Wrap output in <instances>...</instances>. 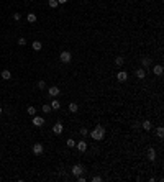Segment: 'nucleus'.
Wrapping results in <instances>:
<instances>
[{"label": "nucleus", "mask_w": 164, "mask_h": 182, "mask_svg": "<svg viewBox=\"0 0 164 182\" xmlns=\"http://www.w3.org/2000/svg\"><path fill=\"white\" fill-rule=\"evenodd\" d=\"M26 20H28V23H35V22H36V15H35V13H28Z\"/></svg>", "instance_id": "obj_19"}, {"label": "nucleus", "mask_w": 164, "mask_h": 182, "mask_svg": "<svg viewBox=\"0 0 164 182\" xmlns=\"http://www.w3.org/2000/svg\"><path fill=\"white\" fill-rule=\"evenodd\" d=\"M2 112H3V110H2V107H0V115H2Z\"/></svg>", "instance_id": "obj_32"}, {"label": "nucleus", "mask_w": 164, "mask_h": 182, "mask_svg": "<svg viewBox=\"0 0 164 182\" xmlns=\"http://www.w3.org/2000/svg\"><path fill=\"white\" fill-rule=\"evenodd\" d=\"M58 5H59V3H58V0H49V7H51V8H56Z\"/></svg>", "instance_id": "obj_25"}, {"label": "nucleus", "mask_w": 164, "mask_h": 182, "mask_svg": "<svg viewBox=\"0 0 164 182\" xmlns=\"http://www.w3.org/2000/svg\"><path fill=\"white\" fill-rule=\"evenodd\" d=\"M67 0H58V3H66Z\"/></svg>", "instance_id": "obj_31"}, {"label": "nucleus", "mask_w": 164, "mask_h": 182, "mask_svg": "<svg viewBox=\"0 0 164 182\" xmlns=\"http://www.w3.org/2000/svg\"><path fill=\"white\" fill-rule=\"evenodd\" d=\"M84 166H80V164H76V166H72V169H71V172H72V176H76V177H77V176H80L82 172H84Z\"/></svg>", "instance_id": "obj_2"}, {"label": "nucleus", "mask_w": 164, "mask_h": 182, "mask_svg": "<svg viewBox=\"0 0 164 182\" xmlns=\"http://www.w3.org/2000/svg\"><path fill=\"white\" fill-rule=\"evenodd\" d=\"M63 130H64V128H63V123L58 122V123L53 126V133H54V134H61V133H63Z\"/></svg>", "instance_id": "obj_7"}, {"label": "nucleus", "mask_w": 164, "mask_h": 182, "mask_svg": "<svg viewBox=\"0 0 164 182\" xmlns=\"http://www.w3.org/2000/svg\"><path fill=\"white\" fill-rule=\"evenodd\" d=\"M77 110H79V105H76L74 102H72V103H69V112H71V113H76Z\"/></svg>", "instance_id": "obj_18"}, {"label": "nucleus", "mask_w": 164, "mask_h": 182, "mask_svg": "<svg viewBox=\"0 0 164 182\" xmlns=\"http://www.w3.org/2000/svg\"><path fill=\"white\" fill-rule=\"evenodd\" d=\"M71 58H72V56H71L69 51H63V53L59 54V59L63 62H71Z\"/></svg>", "instance_id": "obj_3"}, {"label": "nucleus", "mask_w": 164, "mask_h": 182, "mask_svg": "<svg viewBox=\"0 0 164 182\" xmlns=\"http://www.w3.org/2000/svg\"><path fill=\"white\" fill-rule=\"evenodd\" d=\"M41 108H43V112H44V113H49V112H51V105H43Z\"/></svg>", "instance_id": "obj_27"}, {"label": "nucleus", "mask_w": 164, "mask_h": 182, "mask_svg": "<svg viewBox=\"0 0 164 182\" xmlns=\"http://www.w3.org/2000/svg\"><path fill=\"white\" fill-rule=\"evenodd\" d=\"M66 144H67V148H76V141H74L72 138H69V139H67V143H66Z\"/></svg>", "instance_id": "obj_22"}, {"label": "nucleus", "mask_w": 164, "mask_h": 182, "mask_svg": "<svg viewBox=\"0 0 164 182\" xmlns=\"http://www.w3.org/2000/svg\"><path fill=\"white\" fill-rule=\"evenodd\" d=\"M20 18H22V15H20V13H13V20H17V22H18Z\"/></svg>", "instance_id": "obj_29"}, {"label": "nucleus", "mask_w": 164, "mask_h": 182, "mask_svg": "<svg viewBox=\"0 0 164 182\" xmlns=\"http://www.w3.org/2000/svg\"><path fill=\"white\" fill-rule=\"evenodd\" d=\"M2 79L3 80H10V79H12V72H10V71H3L2 72Z\"/></svg>", "instance_id": "obj_17"}, {"label": "nucleus", "mask_w": 164, "mask_h": 182, "mask_svg": "<svg viewBox=\"0 0 164 182\" xmlns=\"http://www.w3.org/2000/svg\"><path fill=\"white\" fill-rule=\"evenodd\" d=\"M26 112H28V115H31V117H33V115H36V108H35V107H28V110H26Z\"/></svg>", "instance_id": "obj_23"}, {"label": "nucleus", "mask_w": 164, "mask_h": 182, "mask_svg": "<svg viewBox=\"0 0 164 182\" xmlns=\"http://www.w3.org/2000/svg\"><path fill=\"white\" fill-rule=\"evenodd\" d=\"M123 62H125V59H123L121 56H117V58H115V64L118 66V67H120V66H123Z\"/></svg>", "instance_id": "obj_20"}, {"label": "nucleus", "mask_w": 164, "mask_h": 182, "mask_svg": "<svg viewBox=\"0 0 164 182\" xmlns=\"http://www.w3.org/2000/svg\"><path fill=\"white\" fill-rule=\"evenodd\" d=\"M141 126H143V130H145V131H149V130L153 128V125H151V122H149V120H146V122H143Z\"/></svg>", "instance_id": "obj_16"}, {"label": "nucleus", "mask_w": 164, "mask_h": 182, "mask_svg": "<svg viewBox=\"0 0 164 182\" xmlns=\"http://www.w3.org/2000/svg\"><path fill=\"white\" fill-rule=\"evenodd\" d=\"M89 134H90L92 139L100 141V139H104V136H105V128L102 126V125H97V126L92 130V131H89Z\"/></svg>", "instance_id": "obj_1"}, {"label": "nucleus", "mask_w": 164, "mask_h": 182, "mask_svg": "<svg viewBox=\"0 0 164 182\" xmlns=\"http://www.w3.org/2000/svg\"><path fill=\"white\" fill-rule=\"evenodd\" d=\"M44 87H46V82H44V80H39V82H38V89H39V90H43Z\"/></svg>", "instance_id": "obj_26"}, {"label": "nucleus", "mask_w": 164, "mask_h": 182, "mask_svg": "<svg viewBox=\"0 0 164 182\" xmlns=\"http://www.w3.org/2000/svg\"><path fill=\"white\" fill-rule=\"evenodd\" d=\"M59 93H61V90H59V89H58V87H56V85L49 87V95H51V97H58Z\"/></svg>", "instance_id": "obj_9"}, {"label": "nucleus", "mask_w": 164, "mask_h": 182, "mask_svg": "<svg viewBox=\"0 0 164 182\" xmlns=\"http://www.w3.org/2000/svg\"><path fill=\"white\" fill-rule=\"evenodd\" d=\"M49 105H51V110H59V108H61V103H59V100H53V102L49 103Z\"/></svg>", "instance_id": "obj_15"}, {"label": "nucleus", "mask_w": 164, "mask_h": 182, "mask_svg": "<svg viewBox=\"0 0 164 182\" xmlns=\"http://www.w3.org/2000/svg\"><path fill=\"white\" fill-rule=\"evenodd\" d=\"M18 44L20 46H25V44H26V39H25V38H18Z\"/></svg>", "instance_id": "obj_28"}, {"label": "nucleus", "mask_w": 164, "mask_h": 182, "mask_svg": "<svg viewBox=\"0 0 164 182\" xmlns=\"http://www.w3.org/2000/svg\"><path fill=\"white\" fill-rule=\"evenodd\" d=\"M92 180H94V182H100L102 177H100V176H95V177H92Z\"/></svg>", "instance_id": "obj_30"}, {"label": "nucleus", "mask_w": 164, "mask_h": 182, "mask_svg": "<svg viewBox=\"0 0 164 182\" xmlns=\"http://www.w3.org/2000/svg\"><path fill=\"white\" fill-rule=\"evenodd\" d=\"M33 125L35 126H43L44 125V118H41V117H38V115H33Z\"/></svg>", "instance_id": "obj_6"}, {"label": "nucleus", "mask_w": 164, "mask_h": 182, "mask_svg": "<svg viewBox=\"0 0 164 182\" xmlns=\"http://www.w3.org/2000/svg\"><path fill=\"white\" fill-rule=\"evenodd\" d=\"M31 46H33V49H35V51H41V48H43V44H41V41H38V39H35Z\"/></svg>", "instance_id": "obj_14"}, {"label": "nucleus", "mask_w": 164, "mask_h": 182, "mask_svg": "<svg viewBox=\"0 0 164 182\" xmlns=\"http://www.w3.org/2000/svg\"><path fill=\"white\" fill-rule=\"evenodd\" d=\"M79 133H80V136H84V138H85L87 134H89V130H87V128H80V130H79Z\"/></svg>", "instance_id": "obj_24"}, {"label": "nucleus", "mask_w": 164, "mask_h": 182, "mask_svg": "<svg viewBox=\"0 0 164 182\" xmlns=\"http://www.w3.org/2000/svg\"><path fill=\"white\" fill-rule=\"evenodd\" d=\"M0 180H2V177H0Z\"/></svg>", "instance_id": "obj_33"}, {"label": "nucleus", "mask_w": 164, "mask_h": 182, "mask_svg": "<svg viewBox=\"0 0 164 182\" xmlns=\"http://www.w3.org/2000/svg\"><path fill=\"white\" fill-rule=\"evenodd\" d=\"M141 66H143V69H148V67L151 66V59L149 58H143L141 59Z\"/></svg>", "instance_id": "obj_12"}, {"label": "nucleus", "mask_w": 164, "mask_h": 182, "mask_svg": "<svg viewBox=\"0 0 164 182\" xmlns=\"http://www.w3.org/2000/svg\"><path fill=\"white\" fill-rule=\"evenodd\" d=\"M136 77H138V79H145V77H146V71L143 69V67H140V69L136 71Z\"/></svg>", "instance_id": "obj_13"}, {"label": "nucleus", "mask_w": 164, "mask_h": 182, "mask_svg": "<svg viewBox=\"0 0 164 182\" xmlns=\"http://www.w3.org/2000/svg\"><path fill=\"white\" fill-rule=\"evenodd\" d=\"M43 151H44V146L41 143H36V144H33V153L36 154V156H39V154H43Z\"/></svg>", "instance_id": "obj_4"}, {"label": "nucleus", "mask_w": 164, "mask_h": 182, "mask_svg": "<svg viewBox=\"0 0 164 182\" xmlns=\"http://www.w3.org/2000/svg\"><path fill=\"white\" fill-rule=\"evenodd\" d=\"M162 66L161 64H158V66H154L153 67V72H154V76H162Z\"/></svg>", "instance_id": "obj_10"}, {"label": "nucleus", "mask_w": 164, "mask_h": 182, "mask_svg": "<svg viewBox=\"0 0 164 182\" xmlns=\"http://www.w3.org/2000/svg\"><path fill=\"white\" fill-rule=\"evenodd\" d=\"M148 159H149V161H154V159H156V151H154V148H149V149H148Z\"/></svg>", "instance_id": "obj_11"}, {"label": "nucleus", "mask_w": 164, "mask_h": 182, "mask_svg": "<svg viewBox=\"0 0 164 182\" xmlns=\"http://www.w3.org/2000/svg\"><path fill=\"white\" fill-rule=\"evenodd\" d=\"M126 79H128V74L125 71H120L118 74H117V80H118V82H125Z\"/></svg>", "instance_id": "obj_8"}, {"label": "nucleus", "mask_w": 164, "mask_h": 182, "mask_svg": "<svg viewBox=\"0 0 164 182\" xmlns=\"http://www.w3.org/2000/svg\"><path fill=\"white\" fill-rule=\"evenodd\" d=\"M76 148H77L80 153H85V151H87V141H84V139H80L79 143H76Z\"/></svg>", "instance_id": "obj_5"}, {"label": "nucleus", "mask_w": 164, "mask_h": 182, "mask_svg": "<svg viewBox=\"0 0 164 182\" xmlns=\"http://www.w3.org/2000/svg\"><path fill=\"white\" fill-rule=\"evenodd\" d=\"M156 134H158L159 138H162V136H164V128H162V126H158V128H156Z\"/></svg>", "instance_id": "obj_21"}]
</instances>
